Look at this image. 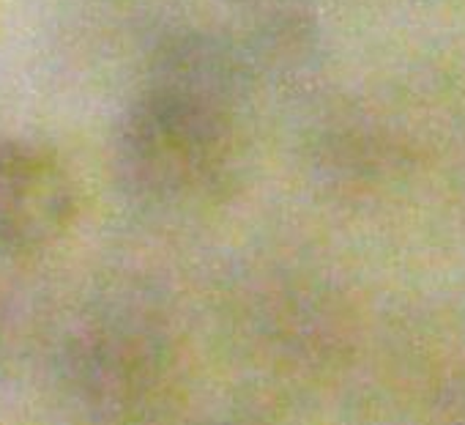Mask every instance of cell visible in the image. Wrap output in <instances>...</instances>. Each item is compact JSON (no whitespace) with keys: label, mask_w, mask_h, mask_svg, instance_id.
Listing matches in <instances>:
<instances>
[{"label":"cell","mask_w":465,"mask_h":425,"mask_svg":"<svg viewBox=\"0 0 465 425\" xmlns=\"http://www.w3.org/2000/svg\"><path fill=\"white\" fill-rule=\"evenodd\" d=\"M77 215V181L53 148L0 140V253H39L61 242Z\"/></svg>","instance_id":"3957f363"},{"label":"cell","mask_w":465,"mask_h":425,"mask_svg":"<svg viewBox=\"0 0 465 425\" xmlns=\"http://www.w3.org/2000/svg\"><path fill=\"white\" fill-rule=\"evenodd\" d=\"M227 148L230 135L213 105L183 91H159L124 118L118 165L137 192L189 197L222 173Z\"/></svg>","instance_id":"7a4b0ae2"},{"label":"cell","mask_w":465,"mask_h":425,"mask_svg":"<svg viewBox=\"0 0 465 425\" xmlns=\"http://www.w3.org/2000/svg\"><path fill=\"white\" fill-rule=\"evenodd\" d=\"M61 381L96 425H143L178 384V346L151 316L107 310L83 319L64 340Z\"/></svg>","instance_id":"6da1fadb"}]
</instances>
